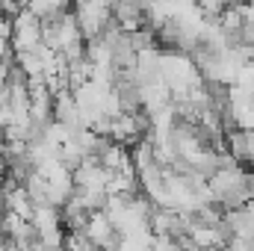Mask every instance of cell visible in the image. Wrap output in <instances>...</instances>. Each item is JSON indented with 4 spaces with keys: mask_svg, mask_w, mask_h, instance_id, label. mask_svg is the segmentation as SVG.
I'll return each mask as SVG.
<instances>
[{
    "mask_svg": "<svg viewBox=\"0 0 254 251\" xmlns=\"http://www.w3.org/2000/svg\"><path fill=\"white\" fill-rule=\"evenodd\" d=\"M71 9H74V18H77V27L83 33V39H95L104 30L107 18H110V6H104L98 0H80Z\"/></svg>",
    "mask_w": 254,
    "mask_h": 251,
    "instance_id": "6da1fadb",
    "label": "cell"
}]
</instances>
